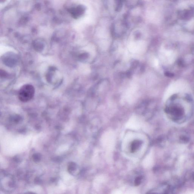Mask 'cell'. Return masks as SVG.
Masks as SVG:
<instances>
[{"mask_svg": "<svg viewBox=\"0 0 194 194\" xmlns=\"http://www.w3.org/2000/svg\"><path fill=\"white\" fill-rule=\"evenodd\" d=\"M165 112L169 119L175 123L186 122L194 114V100L186 93L172 95L166 102Z\"/></svg>", "mask_w": 194, "mask_h": 194, "instance_id": "6da1fadb", "label": "cell"}, {"mask_svg": "<svg viewBox=\"0 0 194 194\" xmlns=\"http://www.w3.org/2000/svg\"><path fill=\"white\" fill-rule=\"evenodd\" d=\"M35 92V88L32 85H25L20 88L18 93V97L22 102H28L34 97Z\"/></svg>", "mask_w": 194, "mask_h": 194, "instance_id": "7a4b0ae2", "label": "cell"}, {"mask_svg": "<svg viewBox=\"0 0 194 194\" xmlns=\"http://www.w3.org/2000/svg\"><path fill=\"white\" fill-rule=\"evenodd\" d=\"M141 144V142L138 140L134 141L131 145L130 151L132 152H135Z\"/></svg>", "mask_w": 194, "mask_h": 194, "instance_id": "3957f363", "label": "cell"}, {"mask_svg": "<svg viewBox=\"0 0 194 194\" xmlns=\"http://www.w3.org/2000/svg\"><path fill=\"white\" fill-rule=\"evenodd\" d=\"M142 177H138L136 178L135 181V185H139L141 183L142 181Z\"/></svg>", "mask_w": 194, "mask_h": 194, "instance_id": "277c9868", "label": "cell"}, {"mask_svg": "<svg viewBox=\"0 0 194 194\" xmlns=\"http://www.w3.org/2000/svg\"><path fill=\"white\" fill-rule=\"evenodd\" d=\"M33 160H34V161L38 162L40 160V158H41V156L40 154H34L33 156Z\"/></svg>", "mask_w": 194, "mask_h": 194, "instance_id": "5b68a950", "label": "cell"}, {"mask_svg": "<svg viewBox=\"0 0 194 194\" xmlns=\"http://www.w3.org/2000/svg\"><path fill=\"white\" fill-rule=\"evenodd\" d=\"M194 27V20H191V21H189L187 24V27H188L189 29H192Z\"/></svg>", "mask_w": 194, "mask_h": 194, "instance_id": "8992f818", "label": "cell"}, {"mask_svg": "<svg viewBox=\"0 0 194 194\" xmlns=\"http://www.w3.org/2000/svg\"><path fill=\"white\" fill-rule=\"evenodd\" d=\"M75 165H74V164H72V165L70 166V170L73 171V170H75Z\"/></svg>", "mask_w": 194, "mask_h": 194, "instance_id": "52a82bcc", "label": "cell"}]
</instances>
